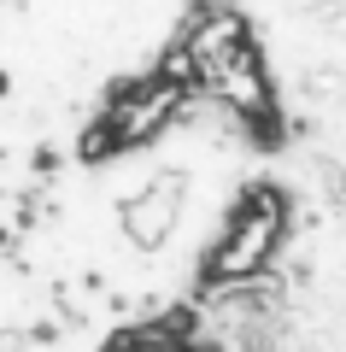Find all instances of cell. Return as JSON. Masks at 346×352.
I'll return each instance as SVG.
<instances>
[{"label": "cell", "mask_w": 346, "mask_h": 352, "mask_svg": "<svg viewBox=\"0 0 346 352\" xmlns=\"http://www.w3.org/2000/svg\"><path fill=\"white\" fill-rule=\"evenodd\" d=\"M282 235H288V200L264 182H252L235 200V212H229V223L206 258V288H252L276 264Z\"/></svg>", "instance_id": "obj_1"}, {"label": "cell", "mask_w": 346, "mask_h": 352, "mask_svg": "<svg viewBox=\"0 0 346 352\" xmlns=\"http://www.w3.org/2000/svg\"><path fill=\"white\" fill-rule=\"evenodd\" d=\"M182 106H188V88L171 82V76H159V71L124 82L118 94H106L100 118L83 129V159H106V153H129V147L159 141L182 118Z\"/></svg>", "instance_id": "obj_2"}, {"label": "cell", "mask_w": 346, "mask_h": 352, "mask_svg": "<svg viewBox=\"0 0 346 352\" xmlns=\"http://www.w3.org/2000/svg\"><path fill=\"white\" fill-rule=\"evenodd\" d=\"M176 47L194 65V82H211L223 65H235L241 53L252 47V30H247V18L229 12V6H199V12H188V24L176 30Z\"/></svg>", "instance_id": "obj_3"}, {"label": "cell", "mask_w": 346, "mask_h": 352, "mask_svg": "<svg viewBox=\"0 0 346 352\" xmlns=\"http://www.w3.org/2000/svg\"><path fill=\"white\" fill-rule=\"evenodd\" d=\"M188 212V182L182 176H153L147 188H136V200H124V235L136 241V247H164V241L176 235V223H182Z\"/></svg>", "instance_id": "obj_4"}, {"label": "cell", "mask_w": 346, "mask_h": 352, "mask_svg": "<svg viewBox=\"0 0 346 352\" xmlns=\"http://www.w3.org/2000/svg\"><path fill=\"white\" fill-rule=\"evenodd\" d=\"M206 88L223 100V112L241 118V124H270V118H276V94H270V71H264L259 41H252L235 65H223Z\"/></svg>", "instance_id": "obj_5"}, {"label": "cell", "mask_w": 346, "mask_h": 352, "mask_svg": "<svg viewBox=\"0 0 346 352\" xmlns=\"http://www.w3.org/2000/svg\"><path fill=\"white\" fill-rule=\"evenodd\" d=\"M106 352H194V311H171V317H153V323L111 329Z\"/></svg>", "instance_id": "obj_6"}]
</instances>
